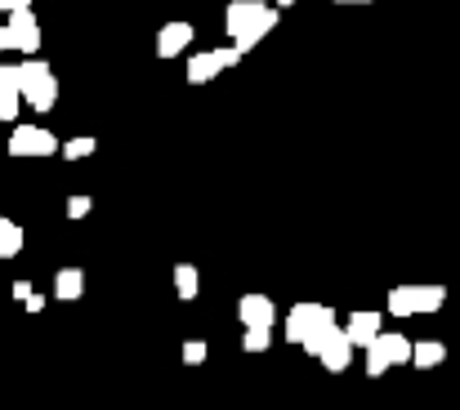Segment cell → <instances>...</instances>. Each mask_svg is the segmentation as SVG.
<instances>
[{
    "label": "cell",
    "instance_id": "cell-15",
    "mask_svg": "<svg viewBox=\"0 0 460 410\" xmlns=\"http://www.w3.org/2000/svg\"><path fill=\"white\" fill-rule=\"evenodd\" d=\"M385 308H389V317H398V321L416 317V285H394L389 299H385Z\"/></svg>",
    "mask_w": 460,
    "mask_h": 410
},
{
    "label": "cell",
    "instance_id": "cell-21",
    "mask_svg": "<svg viewBox=\"0 0 460 410\" xmlns=\"http://www.w3.org/2000/svg\"><path fill=\"white\" fill-rule=\"evenodd\" d=\"M94 147H99V143L90 135H76V138H67V143H58V152H63L67 161H85V156H94Z\"/></svg>",
    "mask_w": 460,
    "mask_h": 410
},
{
    "label": "cell",
    "instance_id": "cell-3",
    "mask_svg": "<svg viewBox=\"0 0 460 410\" xmlns=\"http://www.w3.org/2000/svg\"><path fill=\"white\" fill-rule=\"evenodd\" d=\"M411 362V339L407 335H398V330H380L371 344H367V375L371 379H380L389 366H407Z\"/></svg>",
    "mask_w": 460,
    "mask_h": 410
},
{
    "label": "cell",
    "instance_id": "cell-13",
    "mask_svg": "<svg viewBox=\"0 0 460 410\" xmlns=\"http://www.w3.org/2000/svg\"><path fill=\"white\" fill-rule=\"evenodd\" d=\"M447 362V344L443 339H420V344H411V366L416 371H434V366H443Z\"/></svg>",
    "mask_w": 460,
    "mask_h": 410
},
{
    "label": "cell",
    "instance_id": "cell-10",
    "mask_svg": "<svg viewBox=\"0 0 460 410\" xmlns=\"http://www.w3.org/2000/svg\"><path fill=\"white\" fill-rule=\"evenodd\" d=\"M237 321H242V326H273V321H278V308H273L269 294L251 290V294L237 299Z\"/></svg>",
    "mask_w": 460,
    "mask_h": 410
},
{
    "label": "cell",
    "instance_id": "cell-29",
    "mask_svg": "<svg viewBox=\"0 0 460 410\" xmlns=\"http://www.w3.org/2000/svg\"><path fill=\"white\" fill-rule=\"evenodd\" d=\"M287 4H296V0H278V9H287Z\"/></svg>",
    "mask_w": 460,
    "mask_h": 410
},
{
    "label": "cell",
    "instance_id": "cell-25",
    "mask_svg": "<svg viewBox=\"0 0 460 410\" xmlns=\"http://www.w3.org/2000/svg\"><path fill=\"white\" fill-rule=\"evenodd\" d=\"M27 294H31V281H13V299H18V303H22V299H27Z\"/></svg>",
    "mask_w": 460,
    "mask_h": 410
},
{
    "label": "cell",
    "instance_id": "cell-19",
    "mask_svg": "<svg viewBox=\"0 0 460 410\" xmlns=\"http://www.w3.org/2000/svg\"><path fill=\"white\" fill-rule=\"evenodd\" d=\"M443 303H447V285H416V317L425 312H443Z\"/></svg>",
    "mask_w": 460,
    "mask_h": 410
},
{
    "label": "cell",
    "instance_id": "cell-8",
    "mask_svg": "<svg viewBox=\"0 0 460 410\" xmlns=\"http://www.w3.org/2000/svg\"><path fill=\"white\" fill-rule=\"evenodd\" d=\"M353 353H358V348L349 344V335H344V326H335V330H331V339L322 344V353H317V362H322V366H326L331 375H344V371H349V362H353Z\"/></svg>",
    "mask_w": 460,
    "mask_h": 410
},
{
    "label": "cell",
    "instance_id": "cell-5",
    "mask_svg": "<svg viewBox=\"0 0 460 410\" xmlns=\"http://www.w3.org/2000/svg\"><path fill=\"white\" fill-rule=\"evenodd\" d=\"M4 27H9V49H18L22 58L40 49V22H36L31 4H18V9H9V22H4Z\"/></svg>",
    "mask_w": 460,
    "mask_h": 410
},
{
    "label": "cell",
    "instance_id": "cell-2",
    "mask_svg": "<svg viewBox=\"0 0 460 410\" xmlns=\"http://www.w3.org/2000/svg\"><path fill=\"white\" fill-rule=\"evenodd\" d=\"M18 94H22V103H27L31 112H49V108L58 103V76H54V67H49L45 58L27 54V58L18 63Z\"/></svg>",
    "mask_w": 460,
    "mask_h": 410
},
{
    "label": "cell",
    "instance_id": "cell-22",
    "mask_svg": "<svg viewBox=\"0 0 460 410\" xmlns=\"http://www.w3.org/2000/svg\"><path fill=\"white\" fill-rule=\"evenodd\" d=\"M206 362V339H188L183 344V366H201Z\"/></svg>",
    "mask_w": 460,
    "mask_h": 410
},
{
    "label": "cell",
    "instance_id": "cell-23",
    "mask_svg": "<svg viewBox=\"0 0 460 410\" xmlns=\"http://www.w3.org/2000/svg\"><path fill=\"white\" fill-rule=\"evenodd\" d=\"M94 210V201L90 196H67V219H85Z\"/></svg>",
    "mask_w": 460,
    "mask_h": 410
},
{
    "label": "cell",
    "instance_id": "cell-16",
    "mask_svg": "<svg viewBox=\"0 0 460 410\" xmlns=\"http://www.w3.org/2000/svg\"><path fill=\"white\" fill-rule=\"evenodd\" d=\"M174 294H179L183 303H192V299L201 294V273H197L192 264H174Z\"/></svg>",
    "mask_w": 460,
    "mask_h": 410
},
{
    "label": "cell",
    "instance_id": "cell-28",
    "mask_svg": "<svg viewBox=\"0 0 460 410\" xmlns=\"http://www.w3.org/2000/svg\"><path fill=\"white\" fill-rule=\"evenodd\" d=\"M335 4H371V0H335Z\"/></svg>",
    "mask_w": 460,
    "mask_h": 410
},
{
    "label": "cell",
    "instance_id": "cell-6",
    "mask_svg": "<svg viewBox=\"0 0 460 410\" xmlns=\"http://www.w3.org/2000/svg\"><path fill=\"white\" fill-rule=\"evenodd\" d=\"M54 152H58V138L45 126H18L9 135V156H54Z\"/></svg>",
    "mask_w": 460,
    "mask_h": 410
},
{
    "label": "cell",
    "instance_id": "cell-1",
    "mask_svg": "<svg viewBox=\"0 0 460 410\" xmlns=\"http://www.w3.org/2000/svg\"><path fill=\"white\" fill-rule=\"evenodd\" d=\"M278 18H282L278 4H264V0H233V4L224 9V31H228V40H233L242 54H251V49L278 27Z\"/></svg>",
    "mask_w": 460,
    "mask_h": 410
},
{
    "label": "cell",
    "instance_id": "cell-9",
    "mask_svg": "<svg viewBox=\"0 0 460 410\" xmlns=\"http://www.w3.org/2000/svg\"><path fill=\"white\" fill-rule=\"evenodd\" d=\"M326 312H331L326 303H296V308L287 312V326H282V335H287L291 344H305V335L313 330V326H317V321H322V317H326Z\"/></svg>",
    "mask_w": 460,
    "mask_h": 410
},
{
    "label": "cell",
    "instance_id": "cell-24",
    "mask_svg": "<svg viewBox=\"0 0 460 410\" xmlns=\"http://www.w3.org/2000/svg\"><path fill=\"white\" fill-rule=\"evenodd\" d=\"M22 308H27V312H40V308H45V294H36V290H31V294L22 299Z\"/></svg>",
    "mask_w": 460,
    "mask_h": 410
},
{
    "label": "cell",
    "instance_id": "cell-14",
    "mask_svg": "<svg viewBox=\"0 0 460 410\" xmlns=\"http://www.w3.org/2000/svg\"><path fill=\"white\" fill-rule=\"evenodd\" d=\"M81 294H85V273L81 268H58V276H54V299L76 303Z\"/></svg>",
    "mask_w": 460,
    "mask_h": 410
},
{
    "label": "cell",
    "instance_id": "cell-17",
    "mask_svg": "<svg viewBox=\"0 0 460 410\" xmlns=\"http://www.w3.org/2000/svg\"><path fill=\"white\" fill-rule=\"evenodd\" d=\"M335 326H340V317H335V308H331V312H326V317H322V321H317V326L305 335V344H300V348H305L308 357H317V353H322V344L331 339V330H335Z\"/></svg>",
    "mask_w": 460,
    "mask_h": 410
},
{
    "label": "cell",
    "instance_id": "cell-12",
    "mask_svg": "<svg viewBox=\"0 0 460 410\" xmlns=\"http://www.w3.org/2000/svg\"><path fill=\"white\" fill-rule=\"evenodd\" d=\"M22 112V94H18V67L0 63V121H18Z\"/></svg>",
    "mask_w": 460,
    "mask_h": 410
},
{
    "label": "cell",
    "instance_id": "cell-7",
    "mask_svg": "<svg viewBox=\"0 0 460 410\" xmlns=\"http://www.w3.org/2000/svg\"><path fill=\"white\" fill-rule=\"evenodd\" d=\"M192 40H197V27L183 22V18H174V22H165L156 31V58H179V54H188Z\"/></svg>",
    "mask_w": 460,
    "mask_h": 410
},
{
    "label": "cell",
    "instance_id": "cell-26",
    "mask_svg": "<svg viewBox=\"0 0 460 410\" xmlns=\"http://www.w3.org/2000/svg\"><path fill=\"white\" fill-rule=\"evenodd\" d=\"M18 4H31V0H0V13H9V9H18Z\"/></svg>",
    "mask_w": 460,
    "mask_h": 410
},
{
    "label": "cell",
    "instance_id": "cell-11",
    "mask_svg": "<svg viewBox=\"0 0 460 410\" xmlns=\"http://www.w3.org/2000/svg\"><path fill=\"white\" fill-rule=\"evenodd\" d=\"M380 326H385V317L380 312H349V321H344V335H349V344L353 348H367L376 335H380Z\"/></svg>",
    "mask_w": 460,
    "mask_h": 410
},
{
    "label": "cell",
    "instance_id": "cell-4",
    "mask_svg": "<svg viewBox=\"0 0 460 410\" xmlns=\"http://www.w3.org/2000/svg\"><path fill=\"white\" fill-rule=\"evenodd\" d=\"M233 63H242V49L237 45H219V49H206V54H192L188 58V85H210L219 72H228Z\"/></svg>",
    "mask_w": 460,
    "mask_h": 410
},
{
    "label": "cell",
    "instance_id": "cell-20",
    "mask_svg": "<svg viewBox=\"0 0 460 410\" xmlns=\"http://www.w3.org/2000/svg\"><path fill=\"white\" fill-rule=\"evenodd\" d=\"M273 344V326H242V348L246 353H269Z\"/></svg>",
    "mask_w": 460,
    "mask_h": 410
},
{
    "label": "cell",
    "instance_id": "cell-18",
    "mask_svg": "<svg viewBox=\"0 0 460 410\" xmlns=\"http://www.w3.org/2000/svg\"><path fill=\"white\" fill-rule=\"evenodd\" d=\"M22 241H27L22 228H18L13 219L0 214V259H18V255H22Z\"/></svg>",
    "mask_w": 460,
    "mask_h": 410
},
{
    "label": "cell",
    "instance_id": "cell-27",
    "mask_svg": "<svg viewBox=\"0 0 460 410\" xmlns=\"http://www.w3.org/2000/svg\"><path fill=\"white\" fill-rule=\"evenodd\" d=\"M9 49V27H0V54Z\"/></svg>",
    "mask_w": 460,
    "mask_h": 410
}]
</instances>
